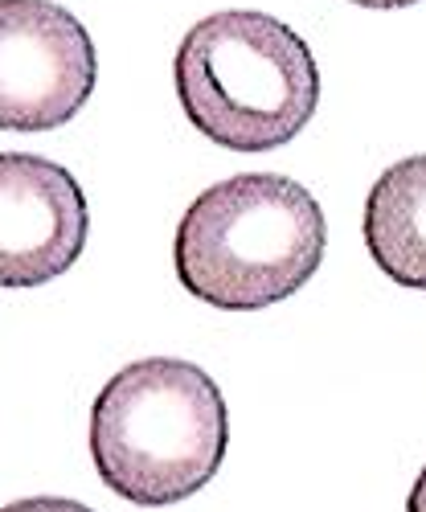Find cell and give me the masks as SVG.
<instances>
[{
  "label": "cell",
  "mask_w": 426,
  "mask_h": 512,
  "mask_svg": "<svg viewBox=\"0 0 426 512\" xmlns=\"http://www.w3.org/2000/svg\"><path fill=\"white\" fill-rule=\"evenodd\" d=\"M320 201L279 173H242L205 189L177 226V275L197 300L254 312L300 291L324 259Z\"/></svg>",
  "instance_id": "1"
},
{
  "label": "cell",
  "mask_w": 426,
  "mask_h": 512,
  "mask_svg": "<svg viewBox=\"0 0 426 512\" xmlns=\"http://www.w3.org/2000/svg\"><path fill=\"white\" fill-rule=\"evenodd\" d=\"M226 398L201 365L148 357L119 369L91 410V459L111 492L132 504H177L222 467Z\"/></svg>",
  "instance_id": "2"
},
{
  "label": "cell",
  "mask_w": 426,
  "mask_h": 512,
  "mask_svg": "<svg viewBox=\"0 0 426 512\" xmlns=\"http://www.w3.org/2000/svg\"><path fill=\"white\" fill-rule=\"evenodd\" d=\"M173 74L189 123L234 152H271L295 140L320 103L308 41L254 9L197 21L181 37Z\"/></svg>",
  "instance_id": "3"
},
{
  "label": "cell",
  "mask_w": 426,
  "mask_h": 512,
  "mask_svg": "<svg viewBox=\"0 0 426 512\" xmlns=\"http://www.w3.org/2000/svg\"><path fill=\"white\" fill-rule=\"evenodd\" d=\"M95 41L50 0H0V132H50L95 91Z\"/></svg>",
  "instance_id": "4"
},
{
  "label": "cell",
  "mask_w": 426,
  "mask_h": 512,
  "mask_svg": "<svg viewBox=\"0 0 426 512\" xmlns=\"http://www.w3.org/2000/svg\"><path fill=\"white\" fill-rule=\"evenodd\" d=\"M87 197L62 164L29 152L0 156V287H41L87 246Z\"/></svg>",
  "instance_id": "5"
},
{
  "label": "cell",
  "mask_w": 426,
  "mask_h": 512,
  "mask_svg": "<svg viewBox=\"0 0 426 512\" xmlns=\"http://www.w3.org/2000/svg\"><path fill=\"white\" fill-rule=\"evenodd\" d=\"M365 246L394 283L426 291V156L398 160L365 197Z\"/></svg>",
  "instance_id": "6"
},
{
  "label": "cell",
  "mask_w": 426,
  "mask_h": 512,
  "mask_svg": "<svg viewBox=\"0 0 426 512\" xmlns=\"http://www.w3.org/2000/svg\"><path fill=\"white\" fill-rule=\"evenodd\" d=\"M0 512H95V508L66 500V496H29V500H17V504H5Z\"/></svg>",
  "instance_id": "7"
},
{
  "label": "cell",
  "mask_w": 426,
  "mask_h": 512,
  "mask_svg": "<svg viewBox=\"0 0 426 512\" xmlns=\"http://www.w3.org/2000/svg\"><path fill=\"white\" fill-rule=\"evenodd\" d=\"M406 512H426V467H422V476H418V480H414V488H410Z\"/></svg>",
  "instance_id": "8"
},
{
  "label": "cell",
  "mask_w": 426,
  "mask_h": 512,
  "mask_svg": "<svg viewBox=\"0 0 426 512\" xmlns=\"http://www.w3.org/2000/svg\"><path fill=\"white\" fill-rule=\"evenodd\" d=\"M353 5H365V9H406V5H418V0H353Z\"/></svg>",
  "instance_id": "9"
}]
</instances>
